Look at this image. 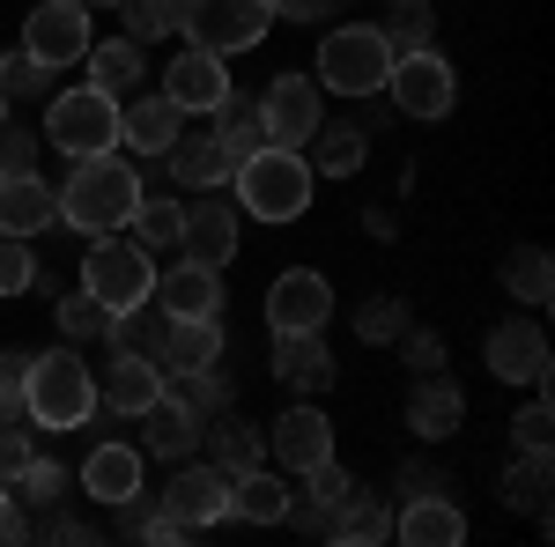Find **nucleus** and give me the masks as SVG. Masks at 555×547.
<instances>
[{
  "label": "nucleus",
  "mask_w": 555,
  "mask_h": 547,
  "mask_svg": "<svg viewBox=\"0 0 555 547\" xmlns=\"http://www.w3.org/2000/svg\"><path fill=\"white\" fill-rule=\"evenodd\" d=\"M52 193H60V222H67V230L112 237V230H127L133 200H141V170H133L119 148H104V156H75L67 185H52Z\"/></svg>",
  "instance_id": "f257e3e1"
},
{
  "label": "nucleus",
  "mask_w": 555,
  "mask_h": 547,
  "mask_svg": "<svg viewBox=\"0 0 555 547\" xmlns=\"http://www.w3.org/2000/svg\"><path fill=\"white\" fill-rule=\"evenodd\" d=\"M23 415L38 429H82L96 415V378L75 348H52V355H30V378H23Z\"/></svg>",
  "instance_id": "f03ea898"
},
{
  "label": "nucleus",
  "mask_w": 555,
  "mask_h": 547,
  "mask_svg": "<svg viewBox=\"0 0 555 547\" xmlns=\"http://www.w3.org/2000/svg\"><path fill=\"white\" fill-rule=\"evenodd\" d=\"M230 185H237V208L259 214V222H297L311 208V164L297 148H253L230 170Z\"/></svg>",
  "instance_id": "7ed1b4c3"
},
{
  "label": "nucleus",
  "mask_w": 555,
  "mask_h": 547,
  "mask_svg": "<svg viewBox=\"0 0 555 547\" xmlns=\"http://www.w3.org/2000/svg\"><path fill=\"white\" fill-rule=\"evenodd\" d=\"M44 148H60L67 164L119 148V96H104V89H89V82L60 89V96L44 104Z\"/></svg>",
  "instance_id": "20e7f679"
},
{
  "label": "nucleus",
  "mask_w": 555,
  "mask_h": 547,
  "mask_svg": "<svg viewBox=\"0 0 555 547\" xmlns=\"http://www.w3.org/2000/svg\"><path fill=\"white\" fill-rule=\"evenodd\" d=\"M392 75V44L378 23H348L319 44V89H341V96H371Z\"/></svg>",
  "instance_id": "39448f33"
},
{
  "label": "nucleus",
  "mask_w": 555,
  "mask_h": 547,
  "mask_svg": "<svg viewBox=\"0 0 555 547\" xmlns=\"http://www.w3.org/2000/svg\"><path fill=\"white\" fill-rule=\"evenodd\" d=\"M82 289L104 303V311H133L156 296V266L141 245H119V237H89V259H82Z\"/></svg>",
  "instance_id": "423d86ee"
},
{
  "label": "nucleus",
  "mask_w": 555,
  "mask_h": 547,
  "mask_svg": "<svg viewBox=\"0 0 555 547\" xmlns=\"http://www.w3.org/2000/svg\"><path fill=\"white\" fill-rule=\"evenodd\" d=\"M319 127H326V89L311 82V75H274V82L259 89V133H267V148H304Z\"/></svg>",
  "instance_id": "0eeeda50"
},
{
  "label": "nucleus",
  "mask_w": 555,
  "mask_h": 547,
  "mask_svg": "<svg viewBox=\"0 0 555 547\" xmlns=\"http://www.w3.org/2000/svg\"><path fill=\"white\" fill-rule=\"evenodd\" d=\"M267 23H274V8L267 0H185V38L201 44V52H253L259 38H267Z\"/></svg>",
  "instance_id": "6e6552de"
},
{
  "label": "nucleus",
  "mask_w": 555,
  "mask_h": 547,
  "mask_svg": "<svg viewBox=\"0 0 555 547\" xmlns=\"http://www.w3.org/2000/svg\"><path fill=\"white\" fill-rule=\"evenodd\" d=\"M385 89H392V104L408 112V119H444L452 104H460V75H452V60L444 52H392V75H385Z\"/></svg>",
  "instance_id": "1a4fd4ad"
},
{
  "label": "nucleus",
  "mask_w": 555,
  "mask_h": 547,
  "mask_svg": "<svg viewBox=\"0 0 555 547\" xmlns=\"http://www.w3.org/2000/svg\"><path fill=\"white\" fill-rule=\"evenodd\" d=\"M23 52L38 60L44 75H52V67H75L89 52V8L82 0H38L30 23H23Z\"/></svg>",
  "instance_id": "9d476101"
},
{
  "label": "nucleus",
  "mask_w": 555,
  "mask_h": 547,
  "mask_svg": "<svg viewBox=\"0 0 555 547\" xmlns=\"http://www.w3.org/2000/svg\"><path fill=\"white\" fill-rule=\"evenodd\" d=\"M326 318H334V289H326V274H311V266L274 274V289H267V326H274V334H319Z\"/></svg>",
  "instance_id": "9b49d317"
},
{
  "label": "nucleus",
  "mask_w": 555,
  "mask_h": 547,
  "mask_svg": "<svg viewBox=\"0 0 555 547\" xmlns=\"http://www.w3.org/2000/svg\"><path fill=\"white\" fill-rule=\"evenodd\" d=\"M156 504L171 510L185 533H201V525H222V518H230V473H222V466H178L171 489H164Z\"/></svg>",
  "instance_id": "f8f14e48"
},
{
  "label": "nucleus",
  "mask_w": 555,
  "mask_h": 547,
  "mask_svg": "<svg viewBox=\"0 0 555 547\" xmlns=\"http://www.w3.org/2000/svg\"><path fill=\"white\" fill-rule=\"evenodd\" d=\"M489 378L541 385V378H548V334H541L533 318H504V326L489 334Z\"/></svg>",
  "instance_id": "ddd939ff"
},
{
  "label": "nucleus",
  "mask_w": 555,
  "mask_h": 547,
  "mask_svg": "<svg viewBox=\"0 0 555 547\" xmlns=\"http://www.w3.org/2000/svg\"><path fill=\"white\" fill-rule=\"evenodd\" d=\"M164 96H171L178 112H201V119H208L215 104L230 96V67H222V52L185 44V52L171 60V75H164Z\"/></svg>",
  "instance_id": "4468645a"
},
{
  "label": "nucleus",
  "mask_w": 555,
  "mask_h": 547,
  "mask_svg": "<svg viewBox=\"0 0 555 547\" xmlns=\"http://www.w3.org/2000/svg\"><path fill=\"white\" fill-rule=\"evenodd\" d=\"M267 452H274V466L304 473V466L334 459V421L319 415V407H289V415H274V429H267Z\"/></svg>",
  "instance_id": "2eb2a0df"
},
{
  "label": "nucleus",
  "mask_w": 555,
  "mask_h": 547,
  "mask_svg": "<svg viewBox=\"0 0 555 547\" xmlns=\"http://www.w3.org/2000/svg\"><path fill=\"white\" fill-rule=\"evenodd\" d=\"M156 303L164 318H222V266L178 259L171 274H156Z\"/></svg>",
  "instance_id": "dca6fc26"
},
{
  "label": "nucleus",
  "mask_w": 555,
  "mask_h": 547,
  "mask_svg": "<svg viewBox=\"0 0 555 547\" xmlns=\"http://www.w3.org/2000/svg\"><path fill=\"white\" fill-rule=\"evenodd\" d=\"M178 245H185V259H201V266H222V259H237V208L230 200H193L185 208V222H178Z\"/></svg>",
  "instance_id": "f3484780"
},
{
  "label": "nucleus",
  "mask_w": 555,
  "mask_h": 547,
  "mask_svg": "<svg viewBox=\"0 0 555 547\" xmlns=\"http://www.w3.org/2000/svg\"><path fill=\"white\" fill-rule=\"evenodd\" d=\"M141 444H149L156 459H185V452L201 444V415H193V400L164 385V392L141 407Z\"/></svg>",
  "instance_id": "a211bd4d"
},
{
  "label": "nucleus",
  "mask_w": 555,
  "mask_h": 547,
  "mask_svg": "<svg viewBox=\"0 0 555 547\" xmlns=\"http://www.w3.org/2000/svg\"><path fill=\"white\" fill-rule=\"evenodd\" d=\"M60 222V193L44 185L38 170H23V178H0V237H38Z\"/></svg>",
  "instance_id": "6ab92c4d"
},
{
  "label": "nucleus",
  "mask_w": 555,
  "mask_h": 547,
  "mask_svg": "<svg viewBox=\"0 0 555 547\" xmlns=\"http://www.w3.org/2000/svg\"><path fill=\"white\" fill-rule=\"evenodd\" d=\"M178 133H185V112H178L164 89H156V96H127V104H119V141H127V148H141V156H164Z\"/></svg>",
  "instance_id": "aec40b11"
},
{
  "label": "nucleus",
  "mask_w": 555,
  "mask_h": 547,
  "mask_svg": "<svg viewBox=\"0 0 555 547\" xmlns=\"http://www.w3.org/2000/svg\"><path fill=\"white\" fill-rule=\"evenodd\" d=\"M164 164L185 193H222L230 185V156H222V141L215 133H178L171 148H164Z\"/></svg>",
  "instance_id": "412c9836"
},
{
  "label": "nucleus",
  "mask_w": 555,
  "mask_h": 547,
  "mask_svg": "<svg viewBox=\"0 0 555 547\" xmlns=\"http://www.w3.org/2000/svg\"><path fill=\"white\" fill-rule=\"evenodd\" d=\"M215 355H222V318H171V326H164V348H156V363H164L171 378L208 370Z\"/></svg>",
  "instance_id": "4be33fe9"
},
{
  "label": "nucleus",
  "mask_w": 555,
  "mask_h": 547,
  "mask_svg": "<svg viewBox=\"0 0 555 547\" xmlns=\"http://www.w3.org/2000/svg\"><path fill=\"white\" fill-rule=\"evenodd\" d=\"M289 481L282 473H267V466H245V473H230V518H245V525H282L289 518Z\"/></svg>",
  "instance_id": "5701e85b"
},
{
  "label": "nucleus",
  "mask_w": 555,
  "mask_h": 547,
  "mask_svg": "<svg viewBox=\"0 0 555 547\" xmlns=\"http://www.w3.org/2000/svg\"><path fill=\"white\" fill-rule=\"evenodd\" d=\"M392 533H400L408 547H460L467 541V518H460L452 496H415V504L392 518Z\"/></svg>",
  "instance_id": "b1692460"
},
{
  "label": "nucleus",
  "mask_w": 555,
  "mask_h": 547,
  "mask_svg": "<svg viewBox=\"0 0 555 547\" xmlns=\"http://www.w3.org/2000/svg\"><path fill=\"white\" fill-rule=\"evenodd\" d=\"M82 489L96 496V504L119 510L133 489H141V452H133V444H96V452L82 459Z\"/></svg>",
  "instance_id": "393cba45"
},
{
  "label": "nucleus",
  "mask_w": 555,
  "mask_h": 547,
  "mask_svg": "<svg viewBox=\"0 0 555 547\" xmlns=\"http://www.w3.org/2000/svg\"><path fill=\"white\" fill-rule=\"evenodd\" d=\"M467 421V400H460V385L437 378V370H423V385L408 392V429L415 437H452Z\"/></svg>",
  "instance_id": "a878e982"
},
{
  "label": "nucleus",
  "mask_w": 555,
  "mask_h": 547,
  "mask_svg": "<svg viewBox=\"0 0 555 547\" xmlns=\"http://www.w3.org/2000/svg\"><path fill=\"white\" fill-rule=\"evenodd\" d=\"M164 385H171V378H164V363H156V355H112V370H104V407L141 415Z\"/></svg>",
  "instance_id": "bb28decb"
},
{
  "label": "nucleus",
  "mask_w": 555,
  "mask_h": 547,
  "mask_svg": "<svg viewBox=\"0 0 555 547\" xmlns=\"http://www.w3.org/2000/svg\"><path fill=\"white\" fill-rule=\"evenodd\" d=\"M274 378L297 385V392L334 385V355H326V340H319V334H274Z\"/></svg>",
  "instance_id": "cd10ccee"
},
{
  "label": "nucleus",
  "mask_w": 555,
  "mask_h": 547,
  "mask_svg": "<svg viewBox=\"0 0 555 547\" xmlns=\"http://www.w3.org/2000/svg\"><path fill=\"white\" fill-rule=\"evenodd\" d=\"M548 489H555V466H548V444H518V466L504 473V504L526 510L548 525Z\"/></svg>",
  "instance_id": "c85d7f7f"
},
{
  "label": "nucleus",
  "mask_w": 555,
  "mask_h": 547,
  "mask_svg": "<svg viewBox=\"0 0 555 547\" xmlns=\"http://www.w3.org/2000/svg\"><path fill=\"white\" fill-rule=\"evenodd\" d=\"M82 67H89V89H104V96L127 104L133 82H141V44H133V38H104V44H89V52H82Z\"/></svg>",
  "instance_id": "c756f323"
},
{
  "label": "nucleus",
  "mask_w": 555,
  "mask_h": 547,
  "mask_svg": "<svg viewBox=\"0 0 555 547\" xmlns=\"http://www.w3.org/2000/svg\"><path fill=\"white\" fill-rule=\"evenodd\" d=\"M208 133L222 141V156H230V170L245 164L253 148H267V133H259V104H245L237 89H230V96H222V104L208 112Z\"/></svg>",
  "instance_id": "7c9ffc66"
},
{
  "label": "nucleus",
  "mask_w": 555,
  "mask_h": 547,
  "mask_svg": "<svg viewBox=\"0 0 555 547\" xmlns=\"http://www.w3.org/2000/svg\"><path fill=\"white\" fill-rule=\"evenodd\" d=\"M164 326H171V318H164V303L149 296V303H133V311H112V318H104V340H112V355H156V348H164Z\"/></svg>",
  "instance_id": "2f4dec72"
},
{
  "label": "nucleus",
  "mask_w": 555,
  "mask_h": 547,
  "mask_svg": "<svg viewBox=\"0 0 555 547\" xmlns=\"http://www.w3.org/2000/svg\"><path fill=\"white\" fill-rule=\"evenodd\" d=\"M178 222H185V208L178 200H156V193H141L133 200V214H127V230H133V245L156 259L164 245H178Z\"/></svg>",
  "instance_id": "473e14b6"
},
{
  "label": "nucleus",
  "mask_w": 555,
  "mask_h": 547,
  "mask_svg": "<svg viewBox=\"0 0 555 547\" xmlns=\"http://www.w3.org/2000/svg\"><path fill=\"white\" fill-rule=\"evenodd\" d=\"M208 444H215V459H208V466H222V473H245V466L267 459V429H253V421H237V415L215 421Z\"/></svg>",
  "instance_id": "72a5a7b5"
},
{
  "label": "nucleus",
  "mask_w": 555,
  "mask_h": 547,
  "mask_svg": "<svg viewBox=\"0 0 555 547\" xmlns=\"http://www.w3.org/2000/svg\"><path fill=\"white\" fill-rule=\"evenodd\" d=\"M363 156H371V148H363V127H319L311 133V170H326V178H356V170H363Z\"/></svg>",
  "instance_id": "f704fd0d"
},
{
  "label": "nucleus",
  "mask_w": 555,
  "mask_h": 547,
  "mask_svg": "<svg viewBox=\"0 0 555 547\" xmlns=\"http://www.w3.org/2000/svg\"><path fill=\"white\" fill-rule=\"evenodd\" d=\"M504 289H512L518 303H548V289H555L548 252H541V245H518V252L504 259Z\"/></svg>",
  "instance_id": "c9c22d12"
},
{
  "label": "nucleus",
  "mask_w": 555,
  "mask_h": 547,
  "mask_svg": "<svg viewBox=\"0 0 555 547\" xmlns=\"http://www.w3.org/2000/svg\"><path fill=\"white\" fill-rule=\"evenodd\" d=\"M119 8H127V38L133 44L178 38V23H185V0H119Z\"/></svg>",
  "instance_id": "e433bc0d"
},
{
  "label": "nucleus",
  "mask_w": 555,
  "mask_h": 547,
  "mask_svg": "<svg viewBox=\"0 0 555 547\" xmlns=\"http://www.w3.org/2000/svg\"><path fill=\"white\" fill-rule=\"evenodd\" d=\"M378 30H385L392 52H423L429 30H437V15H429V0H392V15H385Z\"/></svg>",
  "instance_id": "4c0bfd02"
},
{
  "label": "nucleus",
  "mask_w": 555,
  "mask_h": 547,
  "mask_svg": "<svg viewBox=\"0 0 555 547\" xmlns=\"http://www.w3.org/2000/svg\"><path fill=\"white\" fill-rule=\"evenodd\" d=\"M8 489H15L23 504L52 510V504H60V496H67V466H60V459H38V452H30V459H23V473H15Z\"/></svg>",
  "instance_id": "58836bf2"
},
{
  "label": "nucleus",
  "mask_w": 555,
  "mask_h": 547,
  "mask_svg": "<svg viewBox=\"0 0 555 547\" xmlns=\"http://www.w3.org/2000/svg\"><path fill=\"white\" fill-rule=\"evenodd\" d=\"M304 496H311V510H319V518L334 525V510H341L348 496H356V481H348V473H341L334 459H319V466H304Z\"/></svg>",
  "instance_id": "ea45409f"
},
{
  "label": "nucleus",
  "mask_w": 555,
  "mask_h": 547,
  "mask_svg": "<svg viewBox=\"0 0 555 547\" xmlns=\"http://www.w3.org/2000/svg\"><path fill=\"white\" fill-rule=\"evenodd\" d=\"M44 274H38V252L30 237H0V296H30Z\"/></svg>",
  "instance_id": "a19ab883"
},
{
  "label": "nucleus",
  "mask_w": 555,
  "mask_h": 547,
  "mask_svg": "<svg viewBox=\"0 0 555 547\" xmlns=\"http://www.w3.org/2000/svg\"><path fill=\"white\" fill-rule=\"evenodd\" d=\"M104 318H112V311H104L89 289H75L67 303H60V334H67V340H96V334H104Z\"/></svg>",
  "instance_id": "79ce46f5"
},
{
  "label": "nucleus",
  "mask_w": 555,
  "mask_h": 547,
  "mask_svg": "<svg viewBox=\"0 0 555 547\" xmlns=\"http://www.w3.org/2000/svg\"><path fill=\"white\" fill-rule=\"evenodd\" d=\"M38 89H44V67L30 52H8V60H0V96H8V104H30Z\"/></svg>",
  "instance_id": "37998d69"
},
{
  "label": "nucleus",
  "mask_w": 555,
  "mask_h": 547,
  "mask_svg": "<svg viewBox=\"0 0 555 547\" xmlns=\"http://www.w3.org/2000/svg\"><path fill=\"white\" fill-rule=\"evenodd\" d=\"M356 334H363V340H400V334H408V303H385V296H371V303L356 311Z\"/></svg>",
  "instance_id": "c03bdc74"
},
{
  "label": "nucleus",
  "mask_w": 555,
  "mask_h": 547,
  "mask_svg": "<svg viewBox=\"0 0 555 547\" xmlns=\"http://www.w3.org/2000/svg\"><path fill=\"white\" fill-rule=\"evenodd\" d=\"M23 378H30V355L0 348V421H23Z\"/></svg>",
  "instance_id": "a18cd8bd"
},
{
  "label": "nucleus",
  "mask_w": 555,
  "mask_h": 547,
  "mask_svg": "<svg viewBox=\"0 0 555 547\" xmlns=\"http://www.w3.org/2000/svg\"><path fill=\"white\" fill-rule=\"evenodd\" d=\"M38 133H15V127H0V178H23V170H38Z\"/></svg>",
  "instance_id": "49530a36"
},
{
  "label": "nucleus",
  "mask_w": 555,
  "mask_h": 547,
  "mask_svg": "<svg viewBox=\"0 0 555 547\" xmlns=\"http://www.w3.org/2000/svg\"><path fill=\"white\" fill-rule=\"evenodd\" d=\"M512 437H518V444H555V415H548V400H533V407H518Z\"/></svg>",
  "instance_id": "de8ad7c7"
},
{
  "label": "nucleus",
  "mask_w": 555,
  "mask_h": 547,
  "mask_svg": "<svg viewBox=\"0 0 555 547\" xmlns=\"http://www.w3.org/2000/svg\"><path fill=\"white\" fill-rule=\"evenodd\" d=\"M23 459H30V437H15V421H0V489L23 473Z\"/></svg>",
  "instance_id": "09e8293b"
},
{
  "label": "nucleus",
  "mask_w": 555,
  "mask_h": 547,
  "mask_svg": "<svg viewBox=\"0 0 555 547\" xmlns=\"http://www.w3.org/2000/svg\"><path fill=\"white\" fill-rule=\"evenodd\" d=\"M0 541L8 547L30 541V518H23V496H15V489H0Z\"/></svg>",
  "instance_id": "8fccbe9b"
},
{
  "label": "nucleus",
  "mask_w": 555,
  "mask_h": 547,
  "mask_svg": "<svg viewBox=\"0 0 555 547\" xmlns=\"http://www.w3.org/2000/svg\"><path fill=\"white\" fill-rule=\"evenodd\" d=\"M267 8H274L282 23H326V15H334V0H267Z\"/></svg>",
  "instance_id": "3c124183"
},
{
  "label": "nucleus",
  "mask_w": 555,
  "mask_h": 547,
  "mask_svg": "<svg viewBox=\"0 0 555 547\" xmlns=\"http://www.w3.org/2000/svg\"><path fill=\"white\" fill-rule=\"evenodd\" d=\"M82 8H119V0H82Z\"/></svg>",
  "instance_id": "603ef678"
},
{
  "label": "nucleus",
  "mask_w": 555,
  "mask_h": 547,
  "mask_svg": "<svg viewBox=\"0 0 555 547\" xmlns=\"http://www.w3.org/2000/svg\"><path fill=\"white\" fill-rule=\"evenodd\" d=\"M0 127H8V96H0Z\"/></svg>",
  "instance_id": "864d4df0"
}]
</instances>
